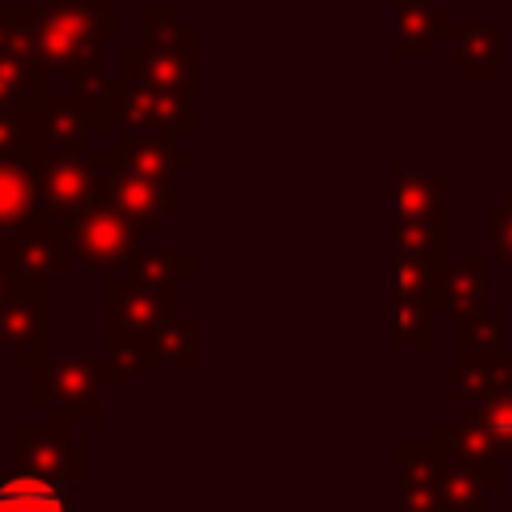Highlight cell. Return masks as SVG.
<instances>
[{
	"instance_id": "d4e9b609",
	"label": "cell",
	"mask_w": 512,
	"mask_h": 512,
	"mask_svg": "<svg viewBox=\"0 0 512 512\" xmlns=\"http://www.w3.org/2000/svg\"><path fill=\"white\" fill-rule=\"evenodd\" d=\"M492 352H504V316H488V312L456 316V328H452V360L492 356Z\"/></svg>"
},
{
	"instance_id": "9c48e42d",
	"label": "cell",
	"mask_w": 512,
	"mask_h": 512,
	"mask_svg": "<svg viewBox=\"0 0 512 512\" xmlns=\"http://www.w3.org/2000/svg\"><path fill=\"white\" fill-rule=\"evenodd\" d=\"M100 196H108L116 208H124L132 220H140L144 228H156V232L164 224H176V216H180L172 180H152V176L120 168L112 148H100Z\"/></svg>"
},
{
	"instance_id": "83f0119b",
	"label": "cell",
	"mask_w": 512,
	"mask_h": 512,
	"mask_svg": "<svg viewBox=\"0 0 512 512\" xmlns=\"http://www.w3.org/2000/svg\"><path fill=\"white\" fill-rule=\"evenodd\" d=\"M396 344L408 348V352L432 348V312L420 308V304L396 300Z\"/></svg>"
},
{
	"instance_id": "6da1fadb",
	"label": "cell",
	"mask_w": 512,
	"mask_h": 512,
	"mask_svg": "<svg viewBox=\"0 0 512 512\" xmlns=\"http://www.w3.org/2000/svg\"><path fill=\"white\" fill-rule=\"evenodd\" d=\"M36 64L52 80L92 88L108 76V44H124V8L112 0H28Z\"/></svg>"
},
{
	"instance_id": "277c9868",
	"label": "cell",
	"mask_w": 512,
	"mask_h": 512,
	"mask_svg": "<svg viewBox=\"0 0 512 512\" xmlns=\"http://www.w3.org/2000/svg\"><path fill=\"white\" fill-rule=\"evenodd\" d=\"M156 228H144L140 220H132L124 208H116L108 196H92L80 212L68 216V248L72 260H80L88 272L96 276H116L132 252L148 240H156Z\"/></svg>"
},
{
	"instance_id": "603a6c76",
	"label": "cell",
	"mask_w": 512,
	"mask_h": 512,
	"mask_svg": "<svg viewBox=\"0 0 512 512\" xmlns=\"http://www.w3.org/2000/svg\"><path fill=\"white\" fill-rule=\"evenodd\" d=\"M52 96V76L32 56H0V104L32 108Z\"/></svg>"
},
{
	"instance_id": "f546056e",
	"label": "cell",
	"mask_w": 512,
	"mask_h": 512,
	"mask_svg": "<svg viewBox=\"0 0 512 512\" xmlns=\"http://www.w3.org/2000/svg\"><path fill=\"white\" fill-rule=\"evenodd\" d=\"M32 148V108L0 104V156H20Z\"/></svg>"
},
{
	"instance_id": "8fae6325",
	"label": "cell",
	"mask_w": 512,
	"mask_h": 512,
	"mask_svg": "<svg viewBox=\"0 0 512 512\" xmlns=\"http://www.w3.org/2000/svg\"><path fill=\"white\" fill-rule=\"evenodd\" d=\"M176 292L180 288L148 284L128 272L108 276V332H124V336L152 332L156 324L176 316Z\"/></svg>"
},
{
	"instance_id": "4dcf8cb0",
	"label": "cell",
	"mask_w": 512,
	"mask_h": 512,
	"mask_svg": "<svg viewBox=\"0 0 512 512\" xmlns=\"http://www.w3.org/2000/svg\"><path fill=\"white\" fill-rule=\"evenodd\" d=\"M20 284H24V276L8 264V256H4V248H0V308L16 296V288H20Z\"/></svg>"
},
{
	"instance_id": "4fadbf2b",
	"label": "cell",
	"mask_w": 512,
	"mask_h": 512,
	"mask_svg": "<svg viewBox=\"0 0 512 512\" xmlns=\"http://www.w3.org/2000/svg\"><path fill=\"white\" fill-rule=\"evenodd\" d=\"M92 132V116H88V100L80 88L64 92V96H48L40 104H32V148L40 152H80L88 148ZM28 148V152H32Z\"/></svg>"
},
{
	"instance_id": "7402d4cb",
	"label": "cell",
	"mask_w": 512,
	"mask_h": 512,
	"mask_svg": "<svg viewBox=\"0 0 512 512\" xmlns=\"http://www.w3.org/2000/svg\"><path fill=\"white\" fill-rule=\"evenodd\" d=\"M448 184H452L448 168H400L396 172V216L444 208Z\"/></svg>"
},
{
	"instance_id": "1f68e13d",
	"label": "cell",
	"mask_w": 512,
	"mask_h": 512,
	"mask_svg": "<svg viewBox=\"0 0 512 512\" xmlns=\"http://www.w3.org/2000/svg\"><path fill=\"white\" fill-rule=\"evenodd\" d=\"M0 248H4V236H0Z\"/></svg>"
},
{
	"instance_id": "d6986e66",
	"label": "cell",
	"mask_w": 512,
	"mask_h": 512,
	"mask_svg": "<svg viewBox=\"0 0 512 512\" xmlns=\"http://www.w3.org/2000/svg\"><path fill=\"white\" fill-rule=\"evenodd\" d=\"M488 296V264L484 260H448L440 272V308L448 316H472L484 308Z\"/></svg>"
},
{
	"instance_id": "484cf974",
	"label": "cell",
	"mask_w": 512,
	"mask_h": 512,
	"mask_svg": "<svg viewBox=\"0 0 512 512\" xmlns=\"http://www.w3.org/2000/svg\"><path fill=\"white\" fill-rule=\"evenodd\" d=\"M100 364H104V380H108V384H120V388L140 384V376L148 372L144 336L108 332V344H104V352H100Z\"/></svg>"
},
{
	"instance_id": "ac0fdd59",
	"label": "cell",
	"mask_w": 512,
	"mask_h": 512,
	"mask_svg": "<svg viewBox=\"0 0 512 512\" xmlns=\"http://www.w3.org/2000/svg\"><path fill=\"white\" fill-rule=\"evenodd\" d=\"M0 512H72L68 484L36 472L0 476Z\"/></svg>"
},
{
	"instance_id": "3957f363",
	"label": "cell",
	"mask_w": 512,
	"mask_h": 512,
	"mask_svg": "<svg viewBox=\"0 0 512 512\" xmlns=\"http://www.w3.org/2000/svg\"><path fill=\"white\" fill-rule=\"evenodd\" d=\"M28 376H32L28 400L36 408H44L52 420H64V424H100L104 420V404H100L104 364L96 352H88V348L52 352L36 368H28Z\"/></svg>"
},
{
	"instance_id": "cb8c5ba5",
	"label": "cell",
	"mask_w": 512,
	"mask_h": 512,
	"mask_svg": "<svg viewBox=\"0 0 512 512\" xmlns=\"http://www.w3.org/2000/svg\"><path fill=\"white\" fill-rule=\"evenodd\" d=\"M396 252L448 256V204L432 212L396 216Z\"/></svg>"
},
{
	"instance_id": "e0dca14e",
	"label": "cell",
	"mask_w": 512,
	"mask_h": 512,
	"mask_svg": "<svg viewBox=\"0 0 512 512\" xmlns=\"http://www.w3.org/2000/svg\"><path fill=\"white\" fill-rule=\"evenodd\" d=\"M44 200H40V184H36V168L32 156H0V236L16 232L24 220L40 216Z\"/></svg>"
},
{
	"instance_id": "30bf717a",
	"label": "cell",
	"mask_w": 512,
	"mask_h": 512,
	"mask_svg": "<svg viewBox=\"0 0 512 512\" xmlns=\"http://www.w3.org/2000/svg\"><path fill=\"white\" fill-rule=\"evenodd\" d=\"M4 256L8 264L24 276V280H56L68 272L72 264V248H68V220H56L48 212L24 220L16 232L4 236Z\"/></svg>"
},
{
	"instance_id": "2e32d148",
	"label": "cell",
	"mask_w": 512,
	"mask_h": 512,
	"mask_svg": "<svg viewBox=\"0 0 512 512\" xmlns=\"http://www.w3.org/2000/svg\"><path fill=\"white\" fill-rule=\"evenodd\" d=\"M396 460H400V496H396V512H448L436 444H432V440H428V444L404 440V444H396Z\"/></svg>"
},
{
	"instance_id": "ffe728a7",
	"label": "cell",
	"mask_w": 512,
	"mask_h": 512,
	"mask_svg": "<svg viewBox=\"0 0 512 512\" xmlns=\"http://www.w3.org/2000/svg\"><path fill=\"white\" fill-rule=\"evenodd\" d=\"M136 280H148V284H164V288H180V280H188L196 272V264L188 256H180V248L172 240H148L132 252V260L120 268Z\"/></svg>"
},
{
	"instance_id": "7c38bea8",
	"label": "cell",
	"mask_w": 512,
	"mask_h": 512,
	"mask_svg": "<svg viewBox=\"0 0 512 512\" xmlns=\"http://www.w3.org/2000/svg\"><path fill=\"white\" fill-rule=\"evenodd\" d=\"M452 76H488L500 80L508 72V24L504 20H456L448 36Z\"/></svg>"
},
{
	"instance_id": "9a60e30c",
	"label": "cell",
	"mask_w": 512,
	"mask_h": 512,
	"mask_svg": "<svg viewBox=\"0 0 512 512\" xmlns=\"http://www.w3.org/2000/svg\"><path fill=\"white\" fill-rule=\"evenodd\" d=\"M452 8L444 0H396V60H428L452 36Z\"/></svg>"
},
{
	"instance_id": "4316f807",
	"label": "cell",
	"mask_w": 512,
	"mask_h": 512,
	"mask_svg": "<svg viewBox=\"0 0 512 512\" xmlns=\"http://www.w3.org/2000/svg\"><path fill=\"white\" fill-rule=\"evenodd\" d=\"M0 56H32L36 60L32 4H0Z\"/></svg>"
},
{
	"instance_id": "5bb4252c",
	"label": "cell",
	"mask_w": 512,
	"mask_h": 512,
	"mask_svg": "<svg viewBox=\"0 0 512 512\" xmlns=\"http://www.w3.org/2000/svg\"><path fill=\"white\" fill-rule=\"evenodd\" d=\"M116 164L152 180H172L184 176L196 164V152L184 144V136H168V132H132L120 136V144L112 148Z\"/></svg>"
},
{
	"instance_id": "8992f818",
	"label": "cell",
	"mask_w": 512,
	"mask_h": 512,
	"mask_svg": "<svg viewBox=\"0 0 512 512\" xmlns=\"http://www.w3.org/2000/svg\"><path fill=\"white\" fill-rule=\"evenodd\" d=\"M32 168L40 184L44 212L56 220H68L80 212L96 192H100V148H80V152H40L32 148Z\"/></svg>"
},
{
	"instance_id": "f1b7e54d",
	"label": "cell",
	"mask_w": 512,
	"mask_h": 512,
	"mask_svg": "<svg viewBox=\"0 0 512 512\" xmlns=\"http://www.w3.org/2000/svg\"><path fill=\"white\" fill-rule=\"evenodd\" d=\"M484 220H488V244H492L496 264L512 272V188H504L500 204H488Z\"/></svg>"
},
{
	"instance_id": "7a4b0ae2",
	"label": "cell",
	"mask_w": 512,
	"mask_h": 512,
	"mask_svg": "<svg viewBox=\"0 0 512 512\" xmlns=\"http://www.w3.org/2000/svg\"><path fill=\"white\" fill-rule=\"evenodd\" d=\"M140 40L120 44V76L196 96V24L176 4H140Z\"/></svg>"
},
{
	"instance_id": "52a82bcc",
	"label": "cell",
	"mask_w": 512,
	"mask_h": 512,
	"mask_svg": "<svg viewBox=\"0 0 512 512\" xmlns=\"http://www.w3.org/2000/svg\"><path fill=\"white\" fill-rule=\"evenodd\" d=\"M52 292L40 280H24L0 308V352H12L16 368H36L52 356Z\"/></svg>"
},
{
	"instance_id": "ba28073f",
	"label": "cell",
	"mask_w": 512,
	"mask_h": 512,
	"mask_svg": "<svg viewBox=\"0 0 512 512\" xmlns=\"http://www.w3.org/2000/svg\"><path fill=\"white\" fill-rule=\"evenodd\" d=\"M196 128L192 116V96H180L172 88L140 84L120 76V96H116V136L132 132H168V136H188Z\"/></svg>"
},
{
	"instance_id": "44dd1931",
	"label": "cell",
	"mask_w": 512,
	"mask_h": 512,
	"mask_svg": "<svg viewBox=\"0 0 512 512\" xmlns=\"http://www.w3.org/2000/svg\"><path fill=\"white\" fill-rule=\"evenodd\" d=\"M144 360H148V368H156V364L192 368L196 364V324H192V316L176 312L164 324H156L152 332H144Z\"/></svg>"
},
{
	"instance_id": "5b68a950",
	"label": "cell",
	"mask_w": 512,
	"mask_h": 512,
	"mask_svg": "<svg viewBox=\"0 0 512 512\" xmlns=\"http://www.w3.org/2000/svg\"><path fill=\"white\" fill-rule=\"evenodd\" d=\"M12 464L16 472H36L72 484L88 472V444L76 440L64 420H24L12 428Z\"/></svg>"
}]
</instances>
